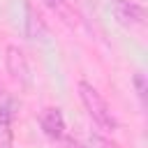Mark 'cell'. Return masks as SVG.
I'll use <instances>...</instances> for the list:
<instances>
[{"label":"cell","mask_w":148,"mask_h":148,"mask_svg":"<svg viewBox=\"0 0 148 148\" xmlns=\"http://www.w3.org/2000/svg\"><path fill=\"white\" fill-rule=\"evenodd\" d=\"M79 97H81V104L83 109L88 111V116L92 118V123L104 130V132H113L118 127V120L109 106V102L104 99V95L88 81H79Z\"/></svg>","instance_id":"1"},{"label":"cell","mask_w":148,"mask_h":148,"mask_svg":"<svg viewBox=\"0 0 148 148\" xmlns=\"http://www.w3.org/2000/svg\"><path fill=\"white\" fill-rule=\"evenodd\" d=\"M12 146V111L0 106V148Z\"/></svg>","instance_id":"6"},{"label":"cell","mask_w":148,"mask_h":148,"mask_svg":"<svg viewBox=\"0 0 148 148\" xmlns=\"http://www.w3.org/2000/svg\"><path fill=\"white\" fill-rule=\"evenodd\" d=\"M5 65H7V72L12 74V79L25 83L28 81V60L23 56V51L18 46H7V56H5Z\"/></svg>","instance_id":"4"},{"label":"cell","mask_w":148,"mask_h":148,"mask_svg":"<svg viewBox=\"0 0 148 148\" xmlns=\"http://www.w3.org/2000/svg\"><path fill=\"white\" fill-rule=\"evenodd\" d=\"M25 12H28V18H25V30H28V37H30V39H37V37L46 35V25H44L42 16H39V14H35V9H32V7H28Z\"/></svg>","instance_id":"5"},{"label":"cell","mask_w":148,"mask_h":148,"mask_svg":"<svg viewBox=\"0 0 148 148\" xmlns=\"http://www.w3.org/2000/svg\"><path fill=\"white\" fill-rule=\"evenodd\" d=\"M39 125H42V132L49 136V139H53V141H60L62 136H65V118H62V111L58 109V106H49V109H44L42 111V116H39Z\"/></svg>","instance_id":"3"},{"label":"cell","mask_w":148,"mask_h":148,"mask_svg":"<svg viewBox=\"0 0 148 148\" xmlns=\"http://www.w3.org/2000/svg\"><path fill=\"white\" fill-rule=\"evenodd\" d=\"M44 5L49 9H53V12H65L67 9V2L65 0H44Z\"/></svg>","instance_id":"8"},{"label":"cell","mask_w":148,"mask_h":148,"mask_svg":"<svg viewBox=\"0 0 148 148\" xmlns=\"http://www.w3.org/2000/svg\"><path fill=\"white\" fill-rule=\"evenodd\" d=\"M132 83H134V90H136V95H139L141 104H146V92H148V83H146V76H143V72H136V74L132 76Z\"/></svg>","instance_id":"7"},{"label":"cell","mask_w":148,"mask_h":148,"mask_svg":"<svg viewBox=\"0 0 148 148\" xmlns=\"http://www.w3.org/2000/svg\"><path fill=\"white\" fill-rule=\"evenodd\" d=\"M111 12H113L116 21L125 28L146 25V7L136 0H111Z\"/></svg>","instance_id":"2"}]
</instances>
